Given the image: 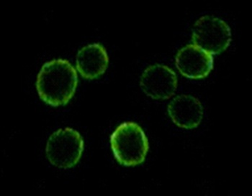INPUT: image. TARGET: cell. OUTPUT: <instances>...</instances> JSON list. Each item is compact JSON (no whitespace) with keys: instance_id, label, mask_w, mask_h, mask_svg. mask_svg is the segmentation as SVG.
Here are the masks:
<instances>
[{"instance_id":"1","label":"cell","mask_w":252,"mask_h":196,"mask_svg":"<svg viewBox=\"0 0 252 196\" xmlns=\"http://www.w3.org/2000/svg\"><path fill=\"white\" fill-rule=\"evenodd\" d=\"M77 85V71L65 59H54L45 63L37 76L38 96L54 107L66 105L75 93Z\"/></svg>"},{"instance_id":"8","label":"cell","mask_w":252,"mask_h":196,"mask_svg":"<svg viewBox=\"0 0 252 196\" xmlns=\"http://www.w3.org/2000/svg\"><path fill=\"white\" fill-rule=\"evenodd\" d=\"M77 71L84 79L94 80L105 74L109 64L106 49L100 43H93L79 51L76 59Z\"/></svg>"},{"instance_id":"3","label":"cell","mask_w":252,"mask_h":196,"mask_svg":"<svg viewBox=\"0 0 252 196\" xmlns=\"http://www.w3.org/2000/svg\"><path fill=\"white\" fill-rule=\"evenodd\" d=\"M83 151V138L77 130L69 127L56 131L46 144V153L49 163L60 169L77 166Z\"/></svg>"},{"instance_id":"7","label":"cell","mask_w":252,"mask_h":196,"mask_svg":"<svg viewBox=\"0 0 252 196\" xmlns=\"http://www.w3.org/2000/svg\"><path fill=\"white\" fill-rule=\"evenodd\" d=\"M167 111L172 121L180 128H196L203 120V105L191 95L176 96L168 105Z\"/></svg>"},{"instance_id":"6","label":"cell","mask_w":252,"mask_h":196,"mask_svg":"<svg viewBox=\"0 0 252 196\" xmlns=\"http://www.w3.org/2000/svg\"><path fill=\"white\" fill-rule=\"evenodd\" d=\"M214 57L194 44L180 49L176 56L175 64L180 74L188 79L207 77L214 68Z\"/></svg>"},{"instance_id":"4","label":"cell","mask_w":252,"mask_h":196,"mask_svg":"<svg viewBox=\"0 0 252 196\" xmlns=\"http://www.w3.org/2000/svg\"><path fill=\"white\" fill-rule=\"evenodd\" d=\"M231 41V28L220 18L205 15L194 23L192 42L205 52L214 55L221 54Z\"/></svg>"},{"instance_id":"5","label":"cell","mask_w":252,"mask_h":196,"mask_svg":"<svg viewBox=\"0 0 252 196\" xmlns=\"http://www.w3.org/2000/svg\"><path fill=\"white\" fill-rule=\"evenodd\" d=\"M140 86L146 95L156 100H165L175 94L177 78L175 71L166 65L148 67L141 75Z\"/></svg>"},{"instance_id":"2","label":"cell","mask_w":252,"mask_h":196,"mask_svg":"<svg viewBox=\"0 0 252 196\" xmlns=\"http://www.w3.org/2000/svg\"><path fill=\"white\" fill-rule=\"evenodd\" d=\"M110 146L117 162L126 167L142 164L149 148L145 132L133 121L117 127L110 136Z\"/></svg>"}]
</instances>
